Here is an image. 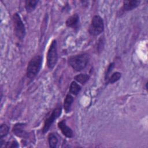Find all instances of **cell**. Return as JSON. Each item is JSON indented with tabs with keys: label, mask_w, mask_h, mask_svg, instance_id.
Returning a JSON list of instances; mask_svg holds the SVG:
<instances>
[{
	"label": "cell",
	"mask_w": 148,
	"mask_h": 148,
	"mask_svg": "<svg viewBox=\"0 0 148 148\" xmlns=\"http://www.w3.org/2000/svg\"><path fill=\"white\" fill-rule=\"evenodd\" d=\"M79 16L75 14L69 17L66 21V25L69 27H75L79 22Z\"/></svg>",
	"instance_id": "8fae6325"
},
{
	"label": "cell",
	"mask_w": 148,
	"mask_h": 148,
	"mask_svg": "<svg viewBox=\"0 0 148 148\" xmlns=\"http://www.w3.org/2000/svg\"><path fill=\"white\" fill-rule=\"evenodd\" d=\"M9 128L6 124H2L1 125V127H0V138L1 139H2L3 137L7 135V134L9 132Z\"/></svg>",
	"instance_id": "2e32d148"
},
{
	"label": "cell",
	"mask_w": 148,
	"mask_h": 148,
	"mask_svg": "<svg viewBox=\"0 0 148 148\" xmlns=\"http://www.w3.org/2000/svg\"><path fill=\"white\" fill-rule=\"evenodd\" d=\"M42 62V57L38 55L33 57L29 62L27 68V76L29 79H34L39 72Z\"/></svg>",
	"instance_id": "7a4b0ae2"
},
{
	"label": "cell",
	"mask_w": 148,
	"mask_h": 148,
	"mask_svg": "<svg viewBox=\"0 0 148 148\" xmlns=\"http://www.w3.org/2000/svg\"><path fill=\"white\" fill-rule=\"evenodd\" d=\"M140 1L136 0H132V1H123V9L125 11L131 10L137 6H139Z\"/></svg>",
	"instance_id": "9c48e42d"
},
{
	"label": "cell",
	"mask_w": 148,
	"mask_h": 148,
	"mask_svg": "<svg viewBox=\"0 0 148 148\" xmlns=\"http://www.w3.org/2000/svg\"><path fill=\"white\" fill-rule=\"evenodd\" d=\"M58 127L60 129L62 134L67 138H71L73 136V132L71 128L66 125L65 121L62 120L58 123Z\"/></svg>",
	"instance_id": "ba28073f"
},
{
	"label": "cell",
	"mask_w": 148,
	"mask_h": 148,
	"mask_svg": "<svg viewBox=\"0 0 148 148\" xmlns=\"http://www.w3.org/2000/svg\"><path fill=\"white\" fill-rule=\"evenodd\" d=\"M73 101V98L70 94L66 95L64 102V108L66 113H68L71 110V105Z\"/></svg>",
	"instance_id": "30bf717a"
},
{
	"label": "cell",
	"mask_w": 148,
	"mask_h": 148,
	"mask_svg": "<svg viewBox=\"0 0 148 148\" xmlns=\"http://www.w3.org/2000/svg\"><path fill=\"white\" fill-rule=\"evenodd\" d=\"M38 1L36 0H27L25 2V7L28 12L34 10L36 6Z\"/></svg>",
	"instance_id": "7c38bea8"
},
{
	"label": "cell",
	"mask_w": 148,
	"mask_h": 148,
	"mask_svg": "<svg viewBox=\"0 0 148 148\" xmlns=\"http://www.w3.org/2000/svg\"><path fill=\"white\" fill-rule=\"evenodd\" d=\"M13 23L15 35L18 39L23 40L25 35V28L20 15L17 13L13 16Z\"/></svg>",
	"instance_id": "277c9868"
},
{
	"label": "cell",
	"mask_w": 148,
	"mask_h": 148,
	"mask_svg": "<svg viewBox=\"0 0 148 148\" xmlns=\"http://www.w3.org/2000/svg\"><path fill=\"white\" fill-rule=\"evenodd\" d=\"M61 105H59L57 107H56L52 111L51 114L47 117V118L45 121L44 125L43 127L42 131L43 133H46V132H47V131L49 130L50 127L51 126L55 120L57 119L60 116L61 113Z\"/></svg>",
	"instance_id": "8992f818"
},
{
	"label": "cell",
	"mask_w": 148,
	"mask_h": 148,
	"mask_svg": "<svg viewBox=\"0 0 148 148\" xmlns=\"http://www.w3.org/2000/svg\"><path fill=\"white\" fill-rule=\"evenodd\" d=\"M114 66V63H112L109 65L108 68V71H107V72H106V79H108V76L109 75V73L111 72L113 67Z\"/></svg>",
	"instance_id": "ac0fdd59"
},
{
	"label": "cell",
	"mask_w": 148,
	"mask_h": 148,
	"mask_svg": "<svg viewBox=\"0 0 148 148\" xmlns=\"http://www.w3.org/2000/svg\"><path fill=\"white\" fill-rule=\"evenodd\" d=\"M81 90V87L76 82H72L70 85L69 91L73 95H77Z\"/></svg>",
	"instance_id": "5bb4252c"
},
{
	"label": "cell",
	"mask_w": 148,
	"mask_h": 148,
	"mask_svg": "<svg viewBox=\"0 0 148 148\" xmlns=\"http://www.w3.org/2000/svg\"><path fill=\"white\" fill-rule=\"evenodd\" d=\"M25 125L21 123L16 124L13 128V132L17 136L22 138H27L29 136L28 133L24 130Z\"/></svg>",
	"instance_id": "52a82bcc"
},
{
	"label": "cell",
	"mask_w": 148,
	"mask_h": 148,
	"mask_svg": "<svg viewBox=\"0 0 148 148\" xmlns=\"http://www.w3.org/2000/svg\"><path fill=\"white\" fill-rule=\"evenodd\" d=\"M104 29L103 21L98 15L94 16L89 27V33L92 36H97L101 34Z\"/></svg>",
	"instance_id": "3957f363"
},
{
	"label": "cell",
	"mask_w": 148,
	"mask_h": 148,
	"mask_svg": "<svg viewBox=\"0 0 148 148\" xmlns=\"http://www.w3.org/2000/svg\"><path fill=\"white\" fill-rule=\"evenodd\" d=\"M18 146V145L16 141H12V142L10 143V145L7 146V147H17Z\"/></svg>",
	"instance_id": "d6986e66"
},
{
	"label": "cell",
	"mask_w": 148,
	"mask_h": 148,
	"mask_svg": "<svg viewBox=\"0 0 148 148\" xmlns=\"http://www.w3.org/2000/svg\"><path fill=\"white\" fill-rule=\"evenodd\" d=\"M121 76V73L119 72H114L109 77V80H108V82L111 83V84H113L114 83H115L116 82L118 81L120 77Z\"/></svg>",
	"instance_id": "e0dca14e"
},
{
	"label": "cell",
	"mask_w": 148,
	"mask_h": 148,
	"mask_svg": "<svg viewBox=\"0 0 148 148\" xmlns=\"http://www.w3.org/2000/svg\"><path fill=\"white\" fill-rule=\"evenodd\" d=\"M89 59L88 54H80L71 57L69 59V64L74 70L80 71L86 68Z\"/></svg>",
	"instance_id": "6da1fadb"
},
{
	"label": "cell",
	"mask_w": 148,
	"mask_h": 148,
	"mask_svg": "<svg viewBox=\"0 0 148 148\" xmlns=\"http://www.w3.org/2000/svg\"><path fill=\"white\" fill-rule=\"evenodd\" d=\"M74 79L79 83L83 84L87 82L89 79V76L87 74H79L75 76Z\"/></svg>",
	"instance_id": "9a60e30c"
},
{
	"label": "cell",
	"mask_w": 148,
	"mask_h": 148,
	"mask_svg": "<svg viewBox=\"0 0 148 148\" xmlns=\"http://www.w3.org/2000/svg\"><path fill=\"white\" fill-rule=\"evenodd\" d=\"M48 142L50 147L55 148L57 147L58 143V138L54 134H50L48 136Z\"/></svg>",
	"instance_id": "4fadbf2b"
},
{
	"label": "cell",
	"mask_w": 148,
	"mask_h": 148,
	"mask_svg": "<svg viewBox=\"0 0 148 148\" xmlns=\"http://www.w3.org/2000/svg\"><path fill=\"white\" fill-rule=\"evenodd\" d=\"M58 60V53L57 42L53 40L50 46L47 54V65L49 69H52L57 64Z\"/></svg>",
	"instance_id": "5b68a950"
}]
</instances>
